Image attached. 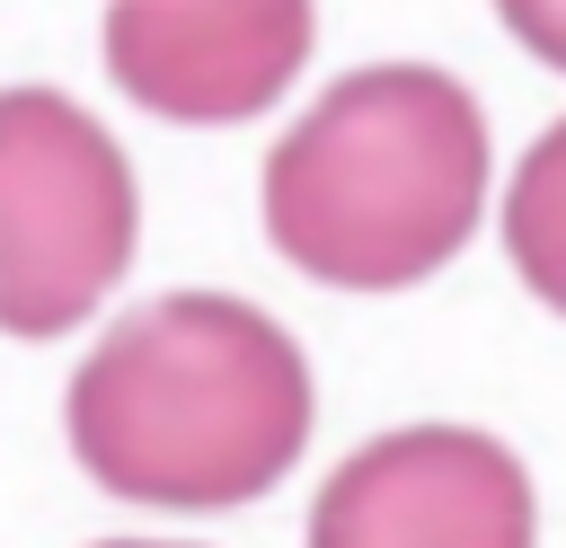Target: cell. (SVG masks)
Returning <instances> with one entry per match:
<instances>
[{"label":"cell","instance_id":"obj_1","mask_svg":"<svg viewBox=\"0 0 566 548\" xmlns=\"http://www.w3.org/2000/svg\"><path fill=\"white\" fill-rule=\"evenodd\" d=\"M301 442L310 362L230 292H168L115 318L71 380V451L124 504H248L301 460Z\"/></svg>","mask_w":566,"mask_h":548},{"label":"cell","instance_id":"obj_7","mask_svg":"<svg viewBox=\"0 0 566 548\" xmlns=\"http://www.w3.org/2000/svg\"><path fill=\"white\" fill-rule=\"evenodd\" d=\"M495 18L513 27V44H531L548 71H566V0H495Z\"/></svg>","mask_w":566,"mask_h":548},{"label":"cell","instance_id":"obj_5","mask_svg":"<svg viewBox=\"0 0 566 548\" xmlns=\"http://www.w3.org/2000/svg\"><path fill=\"white\" fill-rule=\"evenodd\" d=\"M310 0H115L106 71L142 115L168 124H248L310 62Z\"/></svg>","mask_w":566,"mask_h":548},{"label":"cell","instance_id":"obj_8","mask_svg":"<svg viewBox=\"0 0 566 548\" xmlns=\"http://www.w3.org/2000/svg\"><path fill=\"white\" fill-rule=\"evenodd\" d=\"M106 548H159V539H106Z\"/></svg>","mask_w":566,"mask_h":548},{"label":"cell","instance_id":"obj_3","mask_svg":"<svg viewBox=\"0 0 566 548\" xmlns=\"http://www.w3.org/2000/svg\"><path fill=\"white\" fill-rule=\"evenodd\" d=\"M142 194L62 88H0V336L80 327L133 265Z\"/></svg>","mask_w":566,"mask_h":548},{"label":"cell","instance_id":"obj_6","mask_svg":"<svg viewBox=\"0 0 566 548\" xmlns=\"http://www.w3.org/2000/svg\"><path fill=\"white\" fill-rule=\"evenodd\" d=\"M504 256L522 274L531 301H548L566 318V115L522 150L513 194H504Z\"/></svg>","mask_w":566,"mask_h":548},{"label":"cell","instance_id":"obj_4","mask_svg":"<svg viewBox=\"0 0 566 548\" xmlns=\"http://www.w3.org/2000/svg\"><path fill=\"white\" fill-rule=\"evenodd\" d=\"M310 548H539V504L495 433L398 424L318 486Z\"/></svg>","mask_w":566,"mask_h":548},{"label":"cell","instance_id":"obj_2","mask_svg":"<svg viewBox=\"0 0 566 548\" xmlns=\"http://www.w3.org/2000/svg\"><path fill=\"white\" fill-rule=\"evenodd\" d=\"M486 203V115L433 62L345 71L265 159V239L336 292L442 274Z\"/></svg>","mask_w":566,"mask_h":548}]
</instances>
